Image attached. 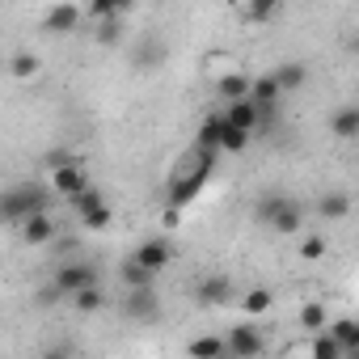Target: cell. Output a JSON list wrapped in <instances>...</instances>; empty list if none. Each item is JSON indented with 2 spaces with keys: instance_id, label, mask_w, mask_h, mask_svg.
Listing matches in <instances>:
<instances>
[{
  "instance_id": "cell-27",
  "label": "cell",
  "mask_w": 359,
  "mask_h": 359,
  "mask_svg": "<svg viewBox=\"0 0 359 359\" xmlns=\"http://www.w3.org/2000/svg\"><path fill=\"white\" fill-rule=\"evenodd\" d=\"M72 300H76V309H81V313H97V309L106 304V296H102V287H85V292H76Z\"/></svg>"
},
{
  "instance_id": "cell-29",
  "label": "cell",
  "mask_w": 359,
  "mask_h": 359,
  "mask_svg": "<svg viewBox=\"0 0 359 359\" xmlns=\"http://www.w3.org/2000/svg\"><path fill=\"white\" fill-rule=\"evenodd\" d=\"M241 13H245L250 22H271V18H275V5H245Z\"/></svg>"
},
{
  "instance_id": "cell-5",
  "label": "cell",
  "mask_w": 359,
  "mask_h": 359,
  "mask_svg": "<svg viewBox=\"0 0 359 359\" xmlns=\"http://www.w3.org/2000/svg\"><path fill=\"white\" fill-rule=\"evenodd\" d=\"M72 208H76V216H81V224L89 229V233H102V229H110V203H106V195L97 191V187H89L85 195H76L72 199Z\"/></svg>"
},
{
  "instance_id": "cell-13",
  "label": "cell",
  "mask_w": 359,
  "mask_h": 359,
  "mask_svg": "<svg viewBox=\"0 0 359 359\" xmlns=\"http://www.w3.org/2000/svg\"><path fill=\"white\" fill-rule=\"evenodd\" d=\"M81 22H85V9L81 5H55L47 13V30H55V34H72Z\"/></svg>"
},
{
  "instance_id": "cell-31",
  "label": "cell",
  "mask_w": 359,
  "mask_h": 359,
  "mask_svg": "<svg viewBox=\"0 0 359 359\" xmlns=\"http://www.w3.org/2000/svg\"><path fill=\"white\" fill-rule=\"evenodd\" d=\"M76 351H72V342H55V346H47L39 359H72Z\"/></svg>"
},
{
  "instance_id": "cell-18",
  "label": "cell",
  "mask_w": 359,
  "mask_h": 359,
  "mask_svg": "<svg viewBox=\"0 0 359 359\" xmlns=\"http://www.w3.org/2000/svg\"><path fill=\"white\" fill-rule=\"evenodd\" d=\"M325 334L342 346V355H346V351H359V321H355V317H338V321H330Z\"/></svg>"
},
{
  "instance_id": "cell-4",
  "label": "cell",
  "mask_w": 359,
  "mask_h": 359,
  "mask_svg": "<svg viewBox=\"0 0 359 359\" xmlns=\"http://www.w3.org/2000/svg\"><path fill=\"white\" fill-rule=\"evenodd\" d=\"M64 296H76V292H85V287H102V271H97V262H89V258H68V262H60L55 266V279H51Z\"/></svg>"
},
{
  "instance_id": "cell-26",
  "label": "cell",
  "mask_w": 359,
  "mask_h": 359,
  "mask_svg": "<svg viewBox=\"0 0 359 359\" xmlns=\"http://www.w3.org/2000/svg\"><path fill=\"white\" fill-rule=\"evenodd\" d=\"M93 30H97V34H93V39H97V43H102V47H114V43H118V39H123V18H114V22H97V26H93Z\"/></svg>"
},
{
  "instance_id": "cell-21",
  "label": "cell",
  "mask_w": 359,
  "mask_h": 359,
  "mask_svg": "<svg viewBox=\"0 0 359 359\" xmlns=\"http://www.w3.org/2000/svg\"><path fill=\"white\" fill-rule=\"evenodd\" d=\"M300 325H304L309 334H321V330L330 325V317H325V304H321V300H309V304L300 309Z\"/></svg>"
},
{
  "instance_id": "cell-8",
  "label": "cell",
  "mask_w": 359,
  "mask_h": 359,
  "mask_svg": "<svg viewBox=\"0 0 359 359\" xmlns=\"http://www.w3.org/2000/svg\"><path fill=\"white\" fill-rule=\"evenodd\" d=\"M131 262L144 266L148 275H161V271L173 262V245H169V237H148V241H140L135 254H131Z\"/></svg>"
},
{
  "instance_id": "cell-2",
  "label": "cell",
  "mask_w": 359,
  "mask_h": 359,
  "mask_svg": "<svg viewBox=\"0 0 359 359\" xmlns=\"http://www.w3.org/2000/svg\"><path fill=\"white\" fill-rule=\"evenodd\" d=\"M43 212H51V191L43 182H18L9 191H0V220L22 224V220L43 216Z\"/></svg>"
},
{
  "instance_id": "cell-12",
  "label": "cell",
  "mask_w": 359,
  "mask_h": 359,
  "mask_svg": "<svg viewBox=\"0 0 359 359\" xmlns=\"http://www.w3.org/2000/svg\"><path fill=\"white\" fill-rule=\"evenodd\" d=\"M18 229H22V241H26V245H51V241L60 237V229H55L51 212H43V216H30V220H22Z\"/></svg>"
},
{
  "instance_id": "cell-1",
  "label": "cell",
  "mask_w": 359,
  "mask_h": 359,
  "mask_svg": "<svg viewBox=\"0 0 359 359\" xmlns=\"http://www.w3.org/2000/svg\"><path fill=\"white\" fill-rule=\"evenodd\" d=\"M216 161H220V152H203V148H191L182 161H177V169L169 173V187H165V203H169V212L187 208V203L203 191V182L212 177Z\"/></svg>"
},
{
  "instance_id": "cell-6",
  "label": "cell",
  "mask_w": 359,
  "mask_h": 359,
  "mask_svg": "<svg viewBox=\"0 0 359 359\" xmlns=\"http://www.w3.org/2000/svg\"><path fill=\"white\" fill-rule=\"evenodd\" d=\"M224 346H229V359H258L266 342H262V330L254 321H241L224 334Z\"/></svg>"
},
{
  "instance_id": "cell-9",
  "label": "cell",
  "mask_w": 359,
  "mask_h": 359,
  "mask_svg": "<svg viewBox=\"0 0 359 359\" xmlns=\"http://www.w3.org/2000/svg\"><path fill=\"white\" fill-rule=\"evenodd\" d=\"M195 300L208 304V309H224V304H233V300H237L233 279H229V275H203V279L195 283Z\"/></svg>"
},
{
  "instance_id": "cell-16",
  "label": "cell",
  "mask_w": 359,
  "mask_h": 359,
  "mask_svg": "<svg viewBox=\"0 0 359 359\" xmlns=\"http://www.w3.org/2000/svg\"><path fill=\"white\" fill-rule=\"evenodd\" d=\"M330 131H334L338 140H355V135H359V106H355V102L338 106L334 118H330Z\"/></svg>"
},
{
  "instance_id": "cell-23",
  "label": "cell",
  "mask_w": 359,
  "mask_h": 359,
  "mask_svg": "<svg viewBox=\"0 0 359 359\" xmlns=\"http://www.w3.org/2000/svg\"><path fill=\"white\" fill-rule=\"evenodd\" d=\"M300 258L304 262H321L325 258V237L321 233H300Z\"/></svg>"
},
{
  "instance_id": "cell-25",
  "label": "cell",
  "mask_w": 359,
  "mask_h": 359,
  "mask_svg": "<svg viewBox=\"0 0 359 359\" xmlns=\"http://www.w3.org/2000/svg\"><path fill=\"white\" fill-rule=\"evenodd\" d=\"M313 359H342V346L321 330V334H313Z\"/></svg>"
},
{
  "instance_id": "cell-22",
  "label": "cell",
  "mask_w": 359,
  "mask_h": 359,
  "mask_svg": "<svg viewBox=\"0 0 359 359\" xmlns=\"http://www.w3.org/2000/svg\"><path fill=\"white\" fill-rule=\"evenodd\" d=\"M220 118H224V114H220ZM245 148H250V135L224 123V127H220V152H245Z\"/></svg>"
},
{
  "instance_id": "cell-17",
  "label": "cell",
  "mask_w": 359,
  "mask_h": 359,
  "mask_svg": "<svg viewBox=\"0 0 359 359\" xmlns=\"http://www.w3.org/2000/svg\"><path fill=\"white\" fill-rule=\"evenodd\" d=\"M317 216L321 220H346L351 216V195L346 191H325L317 199Z\"/></svg>"
},
{
  "instance_id": "cell-15",
  "label": "cell",
  "mask_w": 359,
  "mask_h": 359,
  "mask_svg": "<svg viewBox=\"0 0 359 359\" xmlns=\"http://www.w3.org/2000/svg\"><path fill=\"white\" fill-rule=\"evenodd\" d=\"M187 355H191V359H229L224 334H199V338H191Z\"/></svg>"
},
{
  "instance_id": "cell-11",
  "label": "cell",
  "mask_w": 359,
  "mask_h": 359,
  "mask_svg": "<svg viewBox=\"0 0 359 359\" xmlns=\"http://www.w3.org/2000/svg\"><path fill=\"white\" fill-rule=\"evenodd\" d=\"M224 123L229 127H237V131H245V135H254L258 127H262V110L245 97V102H229L224 106Z\"/></svg>"
},
{
  "instance_id": "cell-7",
  "label": "cell",
  "mask_w": 359,
  "mask_h": 359,
  "mask_svg": "<svg viewBox=\"0 0 359 359\" xmlns=\"http://www.w3.org/2000/svg\"><path fill=\"white\" fill-rule=\"evenodd\" d=\"M123 317L127 321H156L161 317V292L156 287H135V292H123Z\"/></svg>"
},
{
  "instance_id": "cell-10",
  "label": "cell",
  "mask_w": 359,
  "mask_h": 359,
  "mask_svg": "<svg viewBox=\"0 0 359 359\" xmlns=\"http://www.w3.org/2000/svg\"><path fill=\"white\" fill-rule=\"evenodd\" d=\"M266 229H275L279 237H300V229H304V208H300L292 195H283V199H279V208L271 212Z\"/></svg>"
},
{
  "instance_id": "cell-20",
  "label": "cell",
  "mask_w": 359,
  "mask_h": 359,
  "mask_svg": "<svg viewBox=\"0 0 359 359\" xmlns=\"http://www.w3.org/2000/svg\"><path fill=\"white\" fill-rule=\"evenodd\" d=\"M220 97H224V102H245V97H250V76L224 72V76H220Z\"/></svg>"
},
{
  "instance_id": "cell-3",
  "label": "cell",
  "mask_w": 359,
  "mask_h": 359,
  "mask_svg": "<svg viewBox=\"0 0 359 359\" xmlns=\"http://www.w3.org/2000/svg\"><path fill=\"white\" fill-rule=\"evenodd\" d=\"M51 187H55V195L60 199H76V195H85L89 191V169L81 165V161H72V156H64V152H51Z\"/></svg>"
},
{
  "instance_id": "cell-28",
  "label": "cell",
  "mask_w": 359,
  "mask_h": 359,
  "mask_svg": "<svg viewBox=\"0 0 359 359\" xmlns=\"http://www.w3.org/2000/svg\"><path fill=\"white\" fill-rule=\"evenodd\" d=\"M13 72L18 76H34L39 72V55H30V51L26 55H13Z\"/></svg>"
},
{
  "instance_id": "cell-14",
  "label": "cell",
  "mask_w": 359,
  "mask_h": 359,
  "mask_svg": "<svg viewBox=\"0 0 359 359\" xmlns=\"http://www.w3.org/2000/svg\"><path fill=\"white\" fill-rule=\"evenodd\" d=\"M271 81L279 85V93H296V89L309 81V68H304L300 60H287V64H279V68L271 72Z\"/></svg>"
},
{
  "instance_id": "cell-24",
  "label": "cell",
  "mask_w": 359,
  "mask_h": 359,
  "mask_svg": "<svg viewBox=\"0 0 359 359\" xmlns=\"http://www.w3.org/2000/svg\"><path fill=\"white\" fill-rule=\"evenodd\" d=\"M271 300H275V296H271V287H250V292L241 296V309L258 317V313H266V309H271Z\"/></svg>"
},
{
  "instance_id": "cell-30",
  "label": "cell",
  "mask_w": 359,
  "mask_h": 359,
  "mask_svg": "<svg viewBox=\"0 0 359 359\" xmlns=\"http://www.w3.org/2000/svg\"><path fill=\"white\" fill-rule=\"evenodd\" d=\"M152 60H156V64L165 60V47H161L156 39H148V43H144V51H140V64H152Z\"/></svg>"
},
{
  "instance_id": "cell-19",
  "label": "cell",
  "mask_w": 359,
  "mask_h": 359,
  "mask_svg": "<svg viewBox=\"0 0 359 359\" xmlns=\"http://www.w3.org/2000/svg\"><path fill=\"white\" fill-rule=\"evenodd\" d=\"M118 283H123L127 292H135V287H156V275H148L144 266H135V262L127 258V262L118 266Z\"/></svg>"
}]
</instances>
